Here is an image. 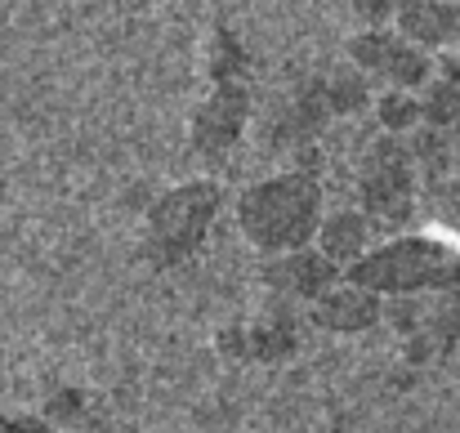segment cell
<instances>
[{"mask_svg": "<svg viewBox=\"0 0 460 433\" xmlns=\"http://www.w3.org/2000/svg\"><path fill=\"white\" fill-rule=\"evenodd\" d=\"M385 317L407 340L411 358H438L460 335V290L452 295H411V299H385Z\"/></svg>", "mask_w": 460, "mask_h": 433, "instance_id": "8992f818", "label": "cell"}, {"mask_svg": "<svg viewBox=\"0 0 460 433\" xmlns=\"http://www.w3.org/2000/svg\"><path fill=\"white\" fill-rule=\"evenodd\" d=\"M112 4H126V9H139V4H153V0H112Z\"/></svg>", "mask_w": 460, "mask_h": 433, "instance_id": "ffe728a7", "label": "cell"}, {"mask_svg": "<svg viewBox=\"0 0 460 433\" xmlns=\"http://www.w3.org/2000/svg\"><path fill=\"white\" fill-rule=\"evenodd\" d=\"M224 349H237L246 358H260V362H278L287 353H296V313L287 299H273L269 308L255 313V322L219 335Z\"/></svg>", "mask_w": 460, "mask_h": 433, "instance_id": "8fae6325", "label": "cell"}, {"mask_svg": "<svg viewBox=\"0 0 460 433\" xmlns=\"http://www.w3.org/2000/svg\"><path fill=\"white\" fill-rule=\"evenodd\" d=\"M308 317H313V326H322L331 335H362V331L385 322V299L376 290L340 278L322 299L308 304Z\"/></svg>", "mask_w": 460, "mask_h": 433, "instance_id": "9c48e42d", "label": "cell"}, {"mask_svg": "<svg viewBox=\"0 0 460 433\" xmlns=\"http://www.w3.org/2000/svg\"><path fill=\"white\" fill-rule=\"evenodd\" d=\"M233 215L246 246L273 260V255H291L317 242V228L326 219V197L308 170H278L246 183Z\"/></svg>", "mask_w": 460, "mask_h": 433, "instance_id": "6da1fadb", "label": "cell"}, {"mask_svg": "<svg viewBox=\"0 0 460 433\" xmlns=\"http://www.w3.org/2000/svg\"><path fill=\"white\" fill-rule=\"evenodd\" d=\"M246 45L233 27H215L206 40V76L210 85H246Z\"/></svg>", "mask_w": 460, "mask_h": 433, "instance_id": "9a60e30c", "label": "cell"}, {"mask_svg": "<svg viewBox=\"0 0 460 433\" xmlns=\"http://www.w3.org/2000/svg\"><path fill=\"white\" fill-rule=\"evenodd\" d=\"M420 112H425V126L429 130H456L460 126V81L434 76L420 90Z\"/></svg>", "mask_w": 460, "mask_h": 433, "instance_id": "2e32d148", "label": "cell"}, {"mask_svg": "<svg viewBox=\"0 0 460 433\" xmlns=\"http://www.w3.org/2000/svg\"><path fill=\"white\" fill-rule=\"evenodd\" d=\"M251 126V94L246 85H210V94L192 108L188 135L201 156H224L242 144Z\"/></svg>", "mask_w": 460, "mask_h": 433, "instance_id": "52a82bcc", "label": "cell"}, {"mask_svg": "<svg viewBox=\"0 0 460 433\" xmlns=\"http://www.w3.org/2000/svg\"><path fill=\"white\" fill-rule=\"evenodd\" d=\"M0 433H49V425L36 416H0Z\"/></svg>", "mask_w": 460, "mask_h": 433, "instance_id": "ac0fdd59", "label": "cell"}, {"mask_svg": "<svg viewBox=\"0 0 460 433\" xmlns=\"http://www.w3.org/2000/svg\"><path fill=\"white\" fill-rule=\"evenodd\" d=\"M317 90H322V103L331 117H353L362 108H371V76H362L353 63H340L335 72L317 76Z\"/></svg>", "mask_w": 460, "mask_h": 433, "instance_id": "4fadbf2b", "label": "cell"}, {"mask_svg": "<svg viewBox=\"0 0 460 433\" xmlns=\"http://www.w3.org/2000/svg\"><path fill=\"white\" fill-rule=\"evenodd\" d=\"M344 63H353L362 76L380 81V90H425L434 81V54L398 36L394 27H358L344 40Z\"/></svg>", "mask_w": 460, "mask_h": 433, "instance_id": "5b68a950", "label": "cell"}, {"mask_svg": "<svg viewBox=\"0 0 460 433\" xmlns=\"http://www.w3.org/2000/svg\"><path fill=\"white\" fill-rule=\"evenodd\" d=\"M344 278L376 290L380 299L452 295L460 290V246L434 233H398V237L376 242Z\"/></svg>", "mask_w": 460, "mask_h": 433, "instance_id": "7a4b0ae2", "label": "cell"}, {"mask_svg": "<svg viewBox=\"0 0 460 433\" xmlns=\"http://www.w3.org/2000/svg\"><path fill=\"white\" fill-rule=\"evenodd\" d=\"M394 31L434 58L452 54L460 49V0H398Z\"/></svg>", "mask_w": 460, "mask_h": 433, "instance_id": "30bf717a", "label": "cell"}, {"mask_svg": "<svg viewBox=\"0 0 460 433\" xmlns=\"http://www.w3.org/2000/svg\"><path fill=\"white\" fill-rule=\"evenodd\" d=\"M219 201H224V188L210 179H188V183L165 188L144 224L148 255L156 264H179V260L197 255V246L206 242V233L219 215Z\"/></svg>", "mask_w": 460, "mask_h": 433, "instance_id": "3957f363", "label": "cell"}, {"mask_svg": "<svg viewBox=\"0 0 460 433\" xmlns=\"http://www.w3.org/2000/svg\"><path fill=\"white\" fill-rule=\"evenodd\" d=\"M376 242H380V228H376L371 215H362V210H326V219H322L313 246H317L335 269L349 273Z\"/></svg>", "mask_w": 460, "mask_h": 433, "instance_id": "7c38bea8", "label": "cell"}, {"mask_svg": "<svg viewBox=\"0 0 460 433\" xmlns=\"http://www.w3.org/2000/svg\"><path fill=\"white\" fill-rule=\"evenodd\" d=\"M340 278H344V269H335L317 246L264 260V282H269V290H273L278 299H287V304H296V299L313 304V299H322L326 290L335 287Z\"/></svg>", "mask_w": 460, "mask_h": 433, "instance_id": "ba28073f", "label": "cell"}, {"mask_svg": "<svg viewBox=\"0 0 460 433\" xmlns=\"http://www.w3.org/2000/svg\"><path fill=\"white\" fill-rule=\"evenodd\" d=\"M371 117L380 126V135H394V139H407L425 126V112H420V94L416 90H380L371 99Z\"/></svg>", "mask_w": 460, "mask_h": 433, "instance_id": "5bb4252c", "label": "cell"}, {"mask_svg": "<svg viewBox=\"0 0 460 433\" xmlns=\"http://www.w3.org/2000/svg\"><path fill=\"white\" fill-rule=\"evenodd\" d=\"M434 76L460 81V49H452V54H438V58H434Z\"/></svg>", "mask_w": 460, "mask_h": 433, "instance_id": "d6986e66", "label": "cell"}, {"mask_svg": "<svg viewBox=\"0 0 460 433\" xmlns=\"http://www.w3.org/2000/svg\"><path fill=\"white\" fill-rule=\"evenodd\" d=\"M349 13L358 18V27H394L398 0H349Z\"/></svg>", "mask_w": 460, "mask_h": 433, "instance_id": "e0dca14e", "label": "cell"}, {"mask_svg": "<svg viewBox=\"0 0 460 433\" xmlns=\"http://www.w3.org/2000/svg\"><path fill=\"white\" fill-rule=\"evenodd\" d=\"M358 201L376 228H398L416 210V152L407 139L376 135L358 161Z\"/></svg>", "mask_w": 460, "mask_h": 433, "instance_id": "277c9868", "label": "cell"}]
</instances>
